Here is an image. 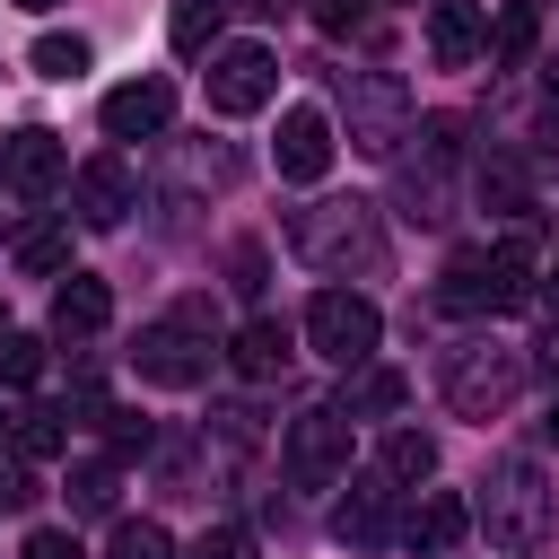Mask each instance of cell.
<instances>
[{"mask_svg":"<svg viewBox=\"0 0 559 559\" xmlns=\"http://www.w3.org/2000/svg\"><path fill=\"white\" fill-rule=\"evenodd\" d=\"M472 524L498 542V550H542L550 533V480L533 454H498L480 472V498H472Z\"/></svg>","mask_w":559,"mask_h":559,"instance_id":"7a4b0ae2","label":"cell"},{"mask_svg":"<svg viewBox=\"0 0 559 559\" xmlns=\"http://www.w3.org/2000/svg\"><path fill=\"white\" fill-rule=\"evenodd\" d=\"M349 472V411L341 402H314L297 428H288V480L297 489H332Z\"/></svg>","mask_w":559,"mask_h":559,"instance_id":"52a82bcc","label":"cell"},{"mask_svg":"<svg viewBox=\"0 0 559 559\" xmlns=\"http://www.w3.org/2000/svg\"><path fill=\"white\" fill-rule=\"evenodd\" d=\"M288 358H297V349H288V323H271V314H253V323L227 341V367H236L245 384H271Z\"/></svg>","mask_w":559,"mask_h":559,"instance_id":"2e32d148","label":"cell"},{"mask_svg":"<svg viewBox=\"0 0 559 559\" xmlns=\"http://www.w3.org/2000/svg\"><path fill=\"white\" fill-rule=\"evenodd\" d=\"M26 61H35V79H79L96 52H87V35H35Z\"/></svg>","mask_w":559,"mask_h":559,"instance_id":"603a6c76","label":"cell"},{"mask_svg":"<svg viewBox=\"0 0 559 559\" xmlns=\"http://www.w3.org/2000/svg\"><path fill=\"white\" fill-rule=\"evenodd\" d=\"M271 96H280V61H271L262 44L210 52V105H218V114H262Z\"/></svg>","mask_w":559,"mask_h":559,"instance_id":"ba28073f","label":"cell"},{"mask_svg":"<svg viewBox=\"0 0 559 559\" xmlns=\"http://www.w3.org/2000/svg\"><path fill=\"white\" fill-rule=\"evenodd\" d=\"M341 122H349V148L358 157H393L411 140L419 105H411V87L393 70H341Z\"/></svg>","mask_w":559,"mask_h":559,"instance_id":"3957f363","label":"cell"},{"mask_svg":"<svg viewBox=\"0 0 559 559\" xmlns=\"http://www.w3.org/2000/svg\"><path fill=\"white\" fill-rule=\"evenodd\" d=\"M376 332H384V314H376V297H358V288H323V297L306 306V341H314V358H332V367H367Z\"/></svg>","mask_w":559,"mask_h":559,"instance_id":"5b68a950","label":"cell"},{"mask_svg":"<svg viewBox=\"0 0 559 559\" xmlns=\"http://www.w3.org/2000/svg\"><path fill=\"white\" fill-rule=\"evenodd\" d=\"M0 507H35V463L26 454H0Z\"/></svg>","mask_w":559,"mask_h":559,"instance_id":"1f68e13d","label":"cell"},{"mask_svg":"<svg viewBox=\"0 0 559 559\" xmlns=\"http://www.w3.org/2000/svg\"><path fill=\"white\" fill-rule=\"evenodd\" d=\"M533 35H542V9H533V0H507V9H498V26H489V52H498V61H524V52H533Z\"/></svg>","mask_w":559,"mask_h":559,"instance_id":"7402d4cb","label":"cell"},{"mask_svg":"<svg viewBox=\"0 0 559 559\" xmlns=\"http://www.w3.org/2000/svg\"><path fill=\"white\" fill-rule=\"evenodd\" d=\"M175 122V87L166 79H131L105 96V140H157Z\"/></svg>","mask_w":559,"mask_h":559,"instance_id":"7c38bea8","label":"cell"},{"mask_svg":"<svg viewBox=\"0 0 559 559\" xmlns=\"http://www.w3.org/2000/svg\"><path fill=\"white\" fill-rule=\"evenodd\" d=\"M542 428H550V445H559V393H550V419H542Z\"/></svg>","mask_w":559,"mask_h":559,"instance_id":"74e56055","label":"cell"},{"mask_svg":"<svg viewBox=\"0 0 559 559\" xmlns=\"http://www.w3.org/2000/svg\"><path fill=\"white\" fill-rule=\"evenodd\" d=\"M227 271H236L227 288H245V297H253V288H262V245H236V253H227Z\"/></svg>","mask_w":559,"mask_h":559,"instance_id":"836d02e7","label":"cell"},{"mask_svg":"<svg viewBox=\"0 0 559 559\" xmlns=\"http://www.w3.org/2000/svg\"><path fill=\"white\" fill-rule=\"evenodd\" d=\"M515 393H524V349H507V341L445 349V411L454 419H498Z\"/></svg>","mask_w":559,"mask_h":559,"instance_id":"277c9868","label":"cell"},{"mask_svg":"<svg viewBox=\"0 0 559 559\" xmlns=\"http://www.w3.org/2000/svg\"><path fill=\"white\" fill-rule=\"evenodd\" d=\"M271 157H280L288 183H323V175H332V122H323V105H288Z\"/></svg>","mask_w":559,"mask_h":559,"instance_id":"8fae6325","label":"cell"},{"mask_svg":"<svg viewBox=\"0 0 559 559\" xmlns=\"http://www.w3.org/2000/svg\"><path fill=\"white\" fill-rule=\"evenodd\" d=\"M0 183H9V175H0Z\"/></svg>","mask_w":559,"mask_h":559,"instance_id":"60d3db41","label":"cell"},{"mask_svg":"<svg viewBox=\"0 0 559 559\" xmlns=\"http://www.w3.org/2000/svg\"><path fill=\"white\" fill-rule=\"evenodd\" d=\"M105 559H175V542H166V524H114V542H105Z\"/></svg>","mask_w":559,"mask_h":559,"instance_id":"484cf974","label":"cell"},{"mask_svg":"<svg viewBox=\"0 0 559 559\" xmlns=\"http://www.w3.org/2000/svg\"><path fill=\"white\" fill-rule=\"evenodd\" d=\"M480 201H489V210H524V166H515V157L480 166Z\"/></svg>","mask_w":559,"mask_h":559,"instance_id":"f1b7e54d","label":"cell"},{"mask_svg":"<svg viewBox=\"0 0 559 559\" xmlns=\"http://www.w3.org/2000/svg\"><path fill=\"white\" fill-rule=\"evenodd\" d=\"M87 411L105 419V437H114V454H148V445H157V428H148L140 411H105V402H87Z\"/></svg>","mask_w":559,"mask_h":559,"instance_id":"83f0119b","label":"cell"},{"mask_svg":"<svg viewBox=\"0 0 559 559\" xmlns=\"http://www.w3.org/2000/svg\"><path fill=\"white\" fill-rule=\"evenodd\" d=\"M393 402H402V376H367V384H358L341 411H393Z\"/></svg>","mask_w":559,"mask_h":559,"instance_id":"d6a6232c","label":"cell"},{"mask_svg":"<svg viewBox=\"0 0 559 559\" xmlns=\"http://www.w3.org/2000/svg\"><path fill=\"white\" fill-rule=\"evenodd\" d=\"M0 175H9V192H26V201L61 192V175H70V157H61V131H44V122H17V131L0 140Z\"/></svg>","mask_w":559,"mask_h":559,"instance_id":"30bf717a","label":"cell"},{"mask_svg":"<svg viewBox=\"0 0 559 559\" xmlns=\"http://www.w3.org/2000/svg\"><path fill=\"white\" fill-rule=\"evenodd\" d=\"M218 9H227V0H175V9H166V35H175V52H183V61H192V52H210Z\"/></svg>","mask_w":559,"mask_h":559,"instance_id":"44dd1931","label":"cell"},{"mask_svg":"<svg viewBox=\"0 0 559 559\" xmlns=\"http://www.w3.org/2000/svg\"><path fill=\"white\" fill-rule=\"evenodd\" d=\"M105 314H114V288H105L96 271H70V280L52 288V332H61V341H87V332H105Z\"/></svg>","mask_w":559,"mask_h":559,"instance_id":"9a60e30c","label":"cell"},{"mask_svg":"<svg viewBox=\"0 0 559 559\" xmlns=\"http://www.w3.org/2000/svg\"><path fill=\"white\" fill-rule=\"evenodd\" d=\"M245 9H262V17H280V9H288V0H245Z\"/></svg>","mask_w":559,"mask_h":559,"instance_id":"8d00e7d4","label":"cell"},{"mask_svg":"<svg viewBox=\"0 0 559 559\" xmlns=\"http://www.w3.org/2000/svg\"><path fill=\"white\" fill-rule=\"evenodd\" d=\"M288 245L297 262H314L323 280H376L384 271V227H376V201H314L288 218Z\"/></svg>","mask_w":559,"mask_h":559,"instance_id":"6da1fadb","label":"cell"},{"mask_svg":"<svg viewBox=\"0 0 559 559\" xmlns=\"http://www.w3.org/2000/svg\"><path fill=\"white\" fill-rule=\"evenodd\" d=\"M542 367H550V376H559V341H550V358H542Z\"/></svg>","mask_w":559,"mask_h":559,"instance_id":"f35d334b","label":"cell"},{"mask_svg":"<svg viewBox=\"0 0 559 559\" xmlns=\"http://www.w3.org/2000/svg\"><path fill=\"white\" fill-rule=\"evenodd\" d=\"M533 297H542V306L559 314V271H542V288H533Z\"/></svg>","mask_w":559,"mask_h":559,"instance_id":"d590c367","label":"cell"},{"mask_svg":"<svg viewBox=\"0 0 559 559\" xmlns=\"http://www.w3.org/2000/svg\"><path fill=\"white\" fill-rule=\"evenodd\" d=\"M70 210L87 218V227H122L131 210H140V175H131V157H87L79 175H70Z\"/></svg>","mask_w":559,"mask_h":559,"instance_id":"9c48e42d","label":"cell"},{"mask_svg":"<svg viewBox=\"0 0 559 559\" xmlns=\"http://www.w3.org/2000/svg\"><path fill=\"white\" fill-rule=\"evenodd\" d=\"M384 472H393V480H428V472H437V437L393 428V437H384Z\"/></svg>","mask_w":559,"mask_h":559,"instance_id":"d4e9b609","label":"cell"},{"mask_svg":"<svg viewBox=\"0 0 559 559\" xmlns=\"http://www.w3.org/2000/svg\"><path fill=\"white\" fill-rule=\"evenodd\" d=\"M183 559H253V542H245V524H210Z\"/></svg>","mask_w":559,"mask_h":559,"instance_id":"f546056e","label":"cell"},{"mask_svg":"<svg viewBox=\"0 0 559 559\" xmlns=\"http://www.w3.org/2000/svg\"><path fill=\"white\" fill-rule=\"evenodd\" d=\"M384 489H393V472L358 480V489L332 507V542H349V550H376V542H384Z\"/></svg>","mask_w":559,"mask_h":559,"instance_id":"e0dca14e","label":"cell"},{"mask_svg":"<svg viewBox=\"0 0 559 559\" xmlns=\"http://www.w3.org/2000/svg\"><path fill=\"white\" fill-rule=\"evenodd\" d=\"M114 489H122L114 454H87V463H70V515H114Z\"/></svg>","mask_w":559,"mask_h":559,"instance_id":"ffe728a7","label":"cell"},{"mask_svg":"<svg viewBox=\"0 0 559 559\" xmlns=\"http://www.w3.org/2000/svg\"><path fill=\"white\" fill-rule=\"evenodd\" d=\"M210 332L201 323H183V314H166V323H148L140 341H131V367L148 376V384H175V393H192L201 376H210Z\"/></svg>","mask_w":559,"mask_h":559,"instance_id":"8992f818","label":"cell"},{"mask_svg":"<svg viewBox=\"0 0 559 559\" xmlns=\"http://www.w3.org/2000/svg\"><path fill=\"white\" fill-rule=\"evenodd\" d=\"M463 533H472V498H454V489H428V498L411 507V542H419L428 559H445Z\"/></svg>","mask_w":559,"mask_h":559,"instance_id":"ac0fdd59","label":"cell"},{"mask_svg":"<svg viewBox=\"0 0 559 559\" xmlns=\"http://www.w3.org/2000/svg\"><path fill=\"white\" fill-rule=\"evenodd\" d=\"M17 559H87V550H79V533H61V524H35Z\"/></svg>","mask_w":559,"mask_h":559,"instance_id":"4dcf8cb0","label":"cell"},{"mask_svg":"<svg viewBox=\"0 0 559 559\" xmlns=\"http://www.w3.org/2000/svg\"><path fill=\"white\" fill-rule=\"evenodd\" d=\"M480 44H489V26H480L472 0H437V9H428V52H437V70H472Z\"/></svg>","mask_w":559,"mask_h":559,"instance_id":"4fadbf2b","label":"cell"},{"mask_svg":"<svg viewBox=\"0 0 559 559\" xmlns=\"http://www.w3.org/2000/svg\"><path fill=\"white\" fill-rule=\"evenodd\" d=\"M17 9H61V0H17Z\"/></svg>","mask_w":559,"mask_h":559,"instance_id":"ab89813d","label":"cell"},{"mask_svg":"<svg viewBox=\"0 0 559 559\" xmlns=\"http://www.w3.org/2000/svg\"><path fill=\"white\" fill-rule=\"evenodd\" d=\"M44 376V341L35 332H0V384H35Z\"/></svg>","mask_w":559,"mask_h":559,"instance_id":"4316f807","label":"cell"},{"mask_svg":"<svg viewBox=\"0 0 559 559\" xmlns=\"http://www.w3.org/2000/svg\"><path fill=\"white\" fill-rule=\"evenodd\" d=\"M358 9H367V0H314V26H323V35H349Z\"/></svg>","mask_w":559,"mask_h":559,"instance_id":"e575fe53","label":"cell"},{"mask_svg":"<svg viewBox=\"0 0 559 559\" xmlns=\"http://www.w3.org/2000/svg\"><path fill=\"white\" fill-rule=\"evenodd\" d=\"M393 201H402V218H411V227H445V218H454V183H445V140L428 148V166H402Z\"/></svg>","mask_w":559,"mask_h":559,"instance_id":"5bb4252c","label":"cell"},{"mask_svg":"<svg viewBox=\"0 0 559 559\" xmlns=\"http://www.w3.org/2000/svg\"><path fill=\"white\" fill-rule=\"evenodd\" d=\"M17 271H35V280L70 271V227H26L17 236Z\"/></svg>","mask_w":559,"mask_h":559,"instance_id":"cb8c5ba5","label":"cell"},{"mask_svg":"<svg viewBox=\"0 0 559 559\" xmlns=\"http://www.w3.org/2000/svg\"><path fill=\"white\" fill-rule=\"evenodd\" d=\"M9 445H17L26 463H52V454L70 445V411H61V402H35V411H17V428H9Z\"/></svg>","mask_w":559,"mask_h":559,"instance_id":"d6986e66","label":"cell"}]
</instances>
